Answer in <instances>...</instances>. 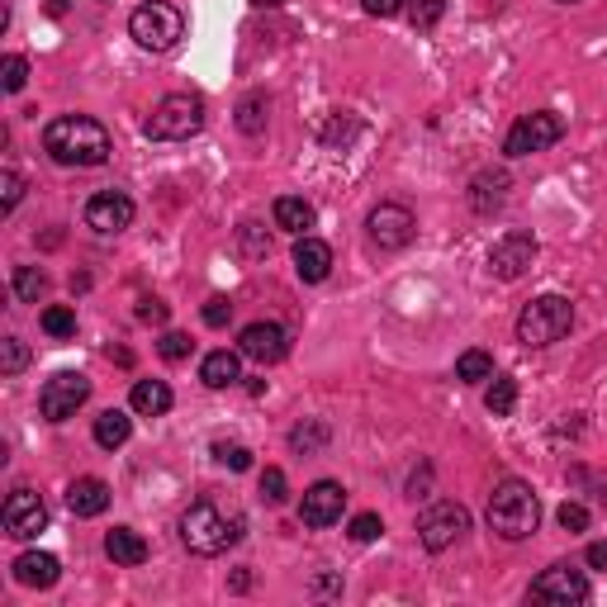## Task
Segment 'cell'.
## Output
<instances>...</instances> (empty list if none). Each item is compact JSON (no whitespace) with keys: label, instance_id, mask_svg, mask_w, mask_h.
Masks as SVG:
<instances>
[{"label":"cell","instance_id":"cell-1","mask_svg":"<svg viewBox=\"0 0 607 607\" xmlns=\"http://www.w3.org/2000/svg\"><path fill=\"white\" fill-rule=\"evenodd\" d=\"M43 152L58 166H105L114 152V138L91 114H58V120L43 128Z\"/></svg>","mask_w":607,"mask_h":607},{"label":"cell","instance_id":"cell-2","mask_svg":"<svg viewBox=\"0 0 607 607\" xmlns=\"http://www.w3.org/2000/svg\"><path fill=\"white\" fill-rule=\"evenodd\" d=\"M243 532H247L243 513H233V508H224V503H214V498H195L191 508H185V517H181V542H185V551H195V555H224L228 546L243 542Z\"/></svg>","mask_w":607,"mask_h":607},{"label":"cell","instance_id":"cell-3","mask_svg":"<svg viewBox=\"0 0 607 607\" xmlns=\"http://www.w3.org/2000/svg\"><path fill=\"white\" fill-rule=\"evenodd\" d=\"M484 517L503 542H527V536L542 527V498H536V488L527 480H503V484H494V494H488Z\"/></svg>","mask_w":607,"mask_h":607},{"label":"cell","instance_id":"cell-4","mask_svg":"<svg viewBox=\"0 0 607 607\" xmlns=\"http://www.w3.org/2000/svg\"><path fill=\"white\" fill-rule=\"evenodd\" d=\"M575 328V304L565 295H542L517 313V342L522 347H555Z\"/></svg>","mask_w":607,"mask_h":607},{"label":"cell","instance_id":"cell-5","mask_svg":"<svg viewBox=\"0 0 607 607\" xmlns=\"http://www.w3.org/2000/svg\"><path fill=\"white\" fill-rule=\"evenodd\" d=\"M199 128H205V95H195V91L166 95L147 114V138H157V143H185Z\"/></svg>","mask_w":607,"mask_h":607},{"label":"cell","instance_id":"cell-6","mask_svg":"<svg viewBox=\"0 0 607 607\" xmlns=\"http://www.w3.org/2000/svg\"><path fill=\"white\" fill-rule=\"evenodd\" d=\"M128 33L138 48H147V53H166V48L181 43L185 20H181L176 6H166V0H147V6H138L128 14Z\"/></svg>","mask_w":607,"mask_h":607},{"label":"cell","instance_id":"cell-7","mask_svg":"<svg viewBox=\"0 0 607 607\" xmlns=\"http://www.w3.org/2000/svg\"><path fill=\"white\" fill-rule=\"evenodd\" d=\"M565 138V120L555 110H536V114H522V120L508 128L503 138V152L508 157H532V152H546Z\"/></svg>","mask_w":607,"mask_h":607},{"label":"cell","instance_id":"cell-8","mask_svg":"<svg viewBox=\"0 0 607 607\" xmlns=\"http://www.w3.org/2000/svg\"><path fill=\"white\" fill-rule=\"evenodd\" d=\"M366 238L375 243L380 251H403L413 238H418V218L409 205H394V199H384L366 214Z\"/></svg>","mask_w":607,"mask_h":607},{"label":"cell","instance_id":"cell-9","mask_svg":"<svg viewBox=\"0 0 607 607\" xmlns=\"http://www.w3.org/2000/svg\"><path fill=\"white\" fill-rule=\"evenodd\" d=\"M465 532H470V513L461 508V503H451V498L432 503V508L418 517V542H423L432 555H436V551H451Z\"/></svg>","mask_w":607,"mask_h":607},{"label":"cell","instance_id":"cell-10","mask_svg":"<svg viewBox=\"0 0 607 607\" xmlns=\"http://www.w3.org/2000/svg\"><path fill=\"white\" fill-rule=\"evenodd\" d=\"M91 399V380L76 375V370H62L39 390V413L48 423H66V418H76V409Z\"/></svg>","mask_w":607,"mask_h":607},{"label":"cell","instance_id":"cell-11","mask_svg":"<svg viewBox=\"0 0 607 607\" xmlns=\"http://www.w3.org/2000/svg\"><path fill=\"white\" fill-rule=\"evenodd\" d=\"M536 257H542V243H536L532 233L513 228V233H503V238L488 247V271H494L498 280H522L532 271Z\"/></svg>","mask_w":607,"mask_h":607},{"label":"cell","instance_id":"cell-12","mask_svg":"<svg viewBox=\"0 0 607 607\" xmlns=\"http://www.w3.org/2000/svg\"><path fill=\"white\" fill-rule=\"evenodd\" d=\"M527 598H532V603H560V607L588 603V579L579 575L575 565H551V569H542V575L532 579Z\"/></svg>","mask_w":607,"mask_h":607},{"label":"cell","instance_id":"cell-13","mask_svg":"<svg viewBox=\"0 0 607 607\" xmlns=\"http://www.w3.org/2000/svg\"><path fill=\"white\" fill-rule=\"evenodd\" d=\"M0 522H6V536H14V542H33V536L48 527V503L33 494V488H14V494L6 498Z\"/></svg>","mask_w":607,"mask_h":607},{"label":"cell","instance_id":"cell-14","mask_svg":"<svg viewBox=\"0 0 607 607\" xmlns=\"http://www.w3.org/2000/svg\"><path fill=\"white\" fill-rule=\"evenodd\" d=\"M342 508H347V488L337 480H318V484L304 488L299 522L304 527H332V522H342Z\"/></svg>","mask_w":607,"mask_h":607},{"label":"cell","instance_id":"cell-15","mask_svg":"<svg viewBox=\"0 0 607 607\" xmlns=\"http://www.w3.org/2000/svg\"><path fill=\"white\" fill-rule=\"evenodd\" d=\"M238 351L257 366H276V361H285V351H290V332L280 323H247L238 337Z\"/></svg>","mask_w":607,"mask_h":607},{"label":"cell","instance_id":"cell-16","mask_svg":"<svg viewBox=\"0 0 607 607\" xmlns=\"http://www.w3.org/2000/svg\"><path fill=\"white\" fill-rule=\"evenodd\" d=\"M128 224H133V199L124 191H100L86 199V228L110 238V233H124Z\"/></svg>","mask_w":607,"mask_h":607},{"label":"cell","instance_id":"cell-17","mask_svg":"<svg viewBox=\"0 0 607 607\" xmlns=\"http://www.w3.org/2000/svg\"><path fill=\"white\" fill-rule=\"evenodd\" d=\"M295 276L304 280V285H318V280H328L332 276V247L323 243V238H304L295 243Z\"/></svg>","mask_w":607,"mask_h":607},{"label":"cell","instance_id":"cell-18","mask_svg":"<svg viewBox=\"0 0 607 607\" xmlns=\"http://www.w3.org/2000/svg\"><path fill=\"white\" fill-rule=\"evenodd\" d=\"M14 579L24 588H53L62 579V560L48 551H24L20 560H14Z\"/></svg>","mask_w":607,"mask_h":607},{"label":"cell","instance_id":"cell-19","mask_svg":"<svg viewBox=\"0 0 607 607\" xmlns=\"http://www.w3.org/2000/svg\"><path fill=\"white\" fill-rule=\"evenodd\" d=\"M66 508H72L76 517H100L110 508V484L95 480V475L72 480V488H66Z\"/></svg>","mask_w":607,"mask_h":607},{"label":"cell","instance_id":"cell-20","mask_svg":"<svg viewBox=\"0 0 607 607\" xmlns=\"http://www.w3.org/2000/svg\"><path fill=\"white\" fill-rule=\"evenodd\" d=\"M199 380H205L209 390H228V384H238L243 380V351H228V347L209 351V357L199 361Z\"/></svg>","mask_w":607,"mask_h":607},{"label":"cell","instance_id":"cell-21","mask_svg":"<svg viewBox=\"0 0 607 607\" xmlns=\"http://www.w3.org/2000/svg\"><path fill=\"white\" fill-rule=\"evenodd\" d=\"M271 218H276V228L295 233V238H304V233L318 224V214H313V205L304 195H280L276 205H271Z\"/></svg>","mask_w":607,"mask_h":607},{"label":"cell","instance_id":"cell-22","mask_svg":"<svg viewBox=\"0 0 607 607\" xmlns=\"http://www.w3.org/2000/svg\"><path fill=\"white\" fill-rule=\"evenodd\" d=\"M128 403H133V413H143V418H162V413H172V384L166 380H138Z\"/></svg>","mask_w":607,"mask_h":607},{"label":"cell","instance_id":"cell-23","mask_svg":"<svg viewBox=\"0 0 607 607\" xmlns=\"http://www.w3.org/2000/svg\"><path fill=\"white\" fill-rule=\"evenodd\" d=\"M105 555H110V560L114 565H143L147 560V542H143V536L138 532H133V527H114L110 536H105Z\"/></svg>","mask_w":607,"mask_h":607},{"label":"cell","instance_id":"cell-24","mask_svg":"<svg viewBox=\"0 0 607 607\" xmlns=\"http://www.w3.org/2000/svg\"><path fill=\"white\" fill-rule=\"evenodd\" d=\"M503 199H508V176H503V172H484V176H475V191H470V205H475V214H494V209H503Z\"/></svg>","mask_w":607,"mask_h":607},{"label":"cell","instance_id":"cell-25","mask_svg":"<svg viewBox=\"0 0 607 607\" xmlns=\"http://www.w3.org/2000/svg\"><path fill=\"white\" fill-rule=\"evenodd\" d=\"M133 436V418L124 409H105L95 418V446H105V451H120L124 442Z\"/></svg>","mask_w":607,"mask_h":607},{"label":"cell","instance_id":"cell-26","mask_svg":"<svg viewBox=\"0 0 607 607\" xmlns=\"http://www.w3.org/2000/svg\"><path fill=\"white\" fill-rule=\"evenodd\" d=\"M266 120H271V100H266V91H251L238 105V128L247 138H257V133H266Z\"/></svg>","mask_w":607,"mask_h":607},{"label":"cell","instance_id":"cell-27","mask_svg":"<svg viewBox=\"0 0 607 607\" xmlns=\"http://www.w3.org/2000/svg\"><path fill=\"white\" fill-rule=\"evenodd\" d=\"M14 299L20 304H39L43 299V290H48V276L39 271V266H14Z\"/></svg>","mask_w":607,"mask_h":607},{"label":"cell","instance_id":"cell-28","mask_svg":"<svg viewBox=\"0 0 607 607\" xmlns=\"http://www.w3.org/2000/svg\"><path fill=\"white\" fill-rule=\"evenodd\" d=\"M513 403H517V380L513 375H494V384H488V394H484V409L494 418H508Z\"/></svg>","mask_w":607,"mask_h":607},{"label":"cell","instance_id":"cell-29","mask_svg":"<svg viewBox=\"0 0 607 607\" xmlns=\"http://www.w3.org/2000/svg\"><path fill=\"white\" fill-rule=\"evenodd\" d=\"M455 380H465V384L494 380V357H488V351H461V361H455Z\"/></svg>","mask_w":607,"mask_h":607},{"label":"cell","instance_id":"cell-30","mask_svg":"<svg viewBox=\"0 0 607 607\" xmlns=\"http://www.w3.org/2000/svg\"><path fill=\"white\" fill-rule=\"evenodd\" d=\"M442 14H446V0H413V6H409V20H413L418 33L436 29V24H442Z\"/></svg>","mask_w":607,"mask_h":607},{"label":"cell","instance_id":"cell-31","mask_svg":"<svg viewBox=\"0 0 607 607\" xmlns=\"http://www.w3.org/2000/svg\"><path fill=\"white\" fill-rule=\"evenodd\" d=\"M290 446L304 451V455H309V451H323V446H328V428H323V423H299V428L290 432Z\"/></svg>","mask_w":607,"mask_h":607},{"label":"cell","instance_id":"cell-32","mask_svg":"<svg viewBox=\"0 0 607 607\" xmlns=\"http://www.w3.org/2000/svg\"><path fill=\"white\" fill-rule=\"evenodd\" d=\"M238 247L247 251L251 261H257V257H271V238H266L261 224H243V228H238Z\"/></svg>","mask_w":607,"mask_h":607},{"label":"cell","instance_id":"cell-33","mask_svg":"<svg viewBox=\"0 0 607 607\" xmlns=\"http://www.w3.org/2000/svg\"><path fill=\"white\" fill-rule=\"evenodd\" d=\"M43 332H48V337H72V332H76V313L66 309V304L43 309Z\"/></svg>","mask_w":607,"mask_h":607},{"label":"cell","instance_id":"cell-34","mask_svg":"<svg viewBox=\"0 0 607 607\" xmlns=\"http://www.w3.org/2000/svg\"><path fill=\"white\" fill-rule=\"evenodd\" d=\"M24 81H29V62H24L20 53H10L6 62H0V86H6L10 95H20Z\"/></svg>","mask_w":607,"mask_h":607},{"label":"cell","instance_id":"cell-35","mask_svg":"<svg viewBox=\"0 0 607 607\" xmlns=\"http://www.w3.org/2000/svg\"><path fill=\"white\" fill-rule=\"evenodd\" d=\"M20 199H24V181H20L14 166H6V172H0V209L14 214V209H20Z\"/></svg>","mask_w":607,"mask_h":607},{"label":"cell","instance_id":"cell-36","mask_svg":"<svg viewBox=\"0 0 607 607\" xmlns=\"http://www.w3.org/2000/svg\"><path fill=\"white\" fill-rule=\"evenodd\" d=\"M24 366H29V347L20 337H6V342H0V370H6V375H20Z\"/></svg>","mask_w":607,"mask_h":607},{"label":"cell","instance_id":"cell-37","mask_svg":"<svg viewBox=\"0 0 607 607\" xmlns=\"http://www.w3.org/2000/svg\"><path fill=\"white\" fill-rule=\"evenodd\" d=\"M191 351H195V342H191V337H185V332H166L162 337V342H157V357L162 361H185V357H191Z\"/></svg>","mask_w":607,"mask_h":607},{"label":"cell","instance_id":"cell-38","mask_svg":"<svg viewBox=\"0 0 607 607\" xmlns=\"http://www.w3.org/2000/svg\"><path fill=\"white\" fill-rule=\"evenodd\" d=\"M214 461L228 465V470H251V451L238 442H214Z\"/></svg>","mask_w":607,"mask_h":607},{"label":"cell","instance_id":"cell-39","mask_svg":"<svg viewBox=\"0 0 607 607\" xmlns=\"http://www.w3.org/2000/svg\"><path fill=\"white\" fill-rule=\"evenodd\" d=\"M285 494H290V488H285V470L266 465V470H261V498L276 508V503H285Z\"/></svg>","mask_w":607,"mask_h":607},{"label":"cell","instance_id":"cell-40","mask_svg":"<svg viewBox=\"0 0 607 607\" xmlns=\"http://www.w3.org/2000/svg\"><path fill=\"white\" fill-rule=\"evenodd\" d=\"M384 532V522H380V513H361V517H351V542H375V536Z\"/></svg>","mask_w":607,"mask_h":607},{"label":"cell","instance_id":"cell-41","mask_svg":"<svg viewBox=\"0 0 607 607\" xmlns=\"http://www.w3.org/2000/svg\"><path fill=\"white\" fill-rule=\"evenodd\" d=\"M555 522H560L565 532H588V508H584V503H560Z\"/></svg>","mask_w":607,"mask_h":607},{"label":"cell","instance_id":"cell-42","mask_svg":"<svg viewBox=\"0 0 607 607\" xmlns=\"http://www.w3.org/2000/svg\"><path fill=\"white\" fill-rule=\"evenodd\" d=\"M199 318H205L209 328H228V318H233V304H228L224 295H214V299L205 304V313H199Z\"/></svg>","mask_w":607,"mask_h":607},{"label":"cell","instance_id":"cell-43","mask_svg":"<svg viewBox=\"0 0 607 607\" xmlns=\"http://www.w3.org/2000/svg\"><path fill=\"white\" fill-rule=\"evenodd\" d=\"M361 10H366V14H375V20H390V14L403 10V0H361Z\"/></svg>","mask_w":607,"mask_h":607},{"label":"cell","instance_id":"cell-44","mask_svg":"<svg viewBox=\"0 0 607 607\" xmlns=\"http://www.w3.org/2000/svg\"><path fill=\"white\" fill-rule=\"evenodd\" d=\"M138 318H143V323H166V304L162 299H143L138 304Z\"/></svg>","mask_w":607,"mask_h":607},{"label":"cell","instance_id":"cell-45","mask_svg":"<svg viewBox=\"0 0 607 607\" xmlns=\"http://www.w3.org/2000/svg\"><path fill=\"white\" fill-rule=\"evenodd\" d=\"M584 560L594 565V569H607V542H594V546H588V551H584Z\"/></svg>","mask_w":607,"mask_h":607},{"label":"cell","instance_id":"cell-46","mask_svg":"<svg viewBox=\"0 0 607 607\" xmlns=\"http://www.w3.org/2000/svg\"><path fill=\"white\" fill-rule=\"evenodd\" d=\"M257 10H276V6H285V0H251Z\"/></svg>","mask_w":607,"mask_h":607},{"label":"cell","instance_id":"cell-47","mask_svg":"<svg viewBox=\"0 0 607 607\" xmlns=\"http://www.w3.org/2000/svg\"><path fill=\"white\" fill-rule=\"evenodd\" d=\"M560 6H579V0H560Z\"/></svg>","mask_w":607,"mask_h":607}]
</instances>
